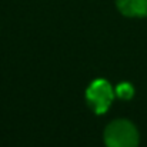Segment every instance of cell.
Masks as SVG:
<instances>
[{
	"mask_svg": "<svg viewBox=\"0 0 147 147\" xmlns=\"http://www.w3.org/2000/svg\"><path fill=\"white\" fill-rule=\"evenodd\" d=\"M103 139L106 147H137L140 142L137 127L126 119H119L107 124Z\"/></svg>",
	"mask_w": 147,
	"mask_h": 147,
	"instance_id": "obj_1",
	"label": "cell"
},
{
	"mask_svg": "<svg viewBox=\"0 0 147 147\" xmlns=\"http://www.w3.org/2000/svg\"><path fill=\"white\" fill-rule=\"evenodd\" d=\"M114 90L111 84L107 80L97 79L90 83V86L86 90V100L89 107L96 113V114H103L109 110L113 98H114Z\"/></svg>",
	"mask_w": 147,
	"mask_h": 147,
	"instance_id": "obj_2",
	"label": "cell"
},
{
	"mask_svg": "<svg viewBox=\"0 0 147 147\" xmlns=\"http://www.w3.org/2000/svg\"><path fill=\"white\" fill-rule=\"evenodd\" d=\"M116 6L126 17H147V0H116Z\"/></svg>",
	"mask_w": 147,
	"mask_h": 147,
	"instance_id": "obj_3",
	"label": "cell"
},
{
	"mask_svg": "<svg viewBox=\"0 0 147 147\" xmlns=\"http://www.w3.org/2000/svg\"><path fill=\"white\" fill-rule=\"evenodd\" d=\"M116 96L120 98H123V100H130V98L133 97V94H134V90H133V87H131V84H129V83H121V84H119L117 87H116Z\"/></svg>",
	"mask_w": 147,
	"mask_h": 147,
	"instance_id": "obj_4",
	"label": "cell"
}]
</instances>
